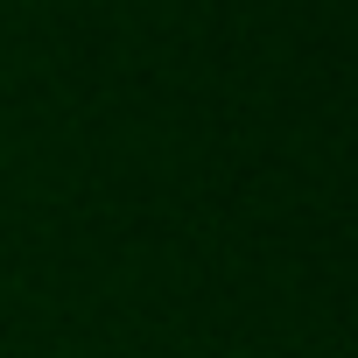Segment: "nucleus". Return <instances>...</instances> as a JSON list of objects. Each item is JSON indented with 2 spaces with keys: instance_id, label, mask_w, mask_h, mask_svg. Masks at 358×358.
<instances>
[]
</instances>
